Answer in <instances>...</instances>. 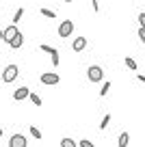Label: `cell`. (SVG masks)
I'll return each instance as SVG.
<instances>
[{"mask_svg":"<svg viewBox=\"0 0 145 147\" xmlns=\"http://www.w3.org/2000/svg\"><path fill=\"white\" fill-rule=\"evenodd\" d=\"M87 78H89V82H102V80H104V69H102L100 65H89Z\"/></svg>","mask_w":145,"mask_h":147,"instance_id":"obj_1","label":"cell"},{"mask_svg":"<svg viewBox=\"0 0 145 147\" xmlns=\"http://www.w3.org/2000/svg\"><path fill=\"white\" fill-rule=\"evenodd\" d=\"M20 76V69L18 65H7L5 71H2V82H13L15 78Z\"/></svg>","mask_w":145,"mask_h":147,"instance_id":"obj_2","label":"cell"},{"mask_svg":"<svg viewBox=\"0 0 145 147\" xmlns=\"http://www.w3.org/2000/svg\"><path fill=\"white\" fill-rule=\"evenodd\" d=\"M72 30H74V22L72 20H65V22H61V26H59V37L67 39V37L72 35Z\"/></svg>","mask_w":145,"mask_h":147,"instance_id":"obj_3","label":"cell"},{"mask_svg":"<svg viewBox=\"0 0 145 147\" xmlns=\"http://www.w3.org/2000/svg\"><path fill=\"white\" fill-rule=\"evenodd\" d=\"M26 145H28V141L24 134H13L9 138V147H26Z\"/></svg>","mask_w":145,"mask_h":147,"instance_id":"obj_4","label":"cell"},{"mask_svg":"<svg viewBox=\"0 0 145 147\" xmlns=\"http://www.w3.org/2000/svg\"><path fill=\"white\" fill-rule=\"evenodd\" d=\"M39 80H41L43 84H56V82H61V78L56 76L54 71H45V74H41Z\"/></svg>","mask_w":145,"mask_h":147,"instance_id":"obj_5","label":"cell"},{"mask_svg":"<svg viewBox=\"0 0 145 147\" xmlns=\"http://www.w3.org/2000/svg\"><path fill=\"white\" fill-rule=\"evenodd\" d=\"M41 50L43 52H48V54H50V59H52V65H59V52H56V48H52V46H48V43H43V46H39Z\"/></svg>","mask_w":145,"mask_h":147,"instance_id":"obj_6","label":"cell"},{"mask_svg":"<svg viewBox=\"0 0 145 147\" xmlns=\"http://www.w3.org/2000/svg\"><path fill=\"white\" fill-rule=\"evenodd\" d=\"M18 26H15V24H11V26H7L5 28V37H2V41H7V43H11V41H13V37L15 35H18Z\"/></svg>","mask_w":145,"mask_h":147,"instance_id":"obj_7","label":"cell"},{"mask_svg":"<svg viewBox=\"0 0 145 147\" xmlns=\"http://www.w3.org/2000/svg\"><path fill=\"white\" fill-rule=\"evenodd\" d=\"M85 48H87V39H85V37H76L74 43H72V50L74 52H82Z\"/></svg>","mask_w":145,"mask_h":147,"instance_id":"obj_8","label":"cell"},{"mask_svg":"<svg viewBox=\"0 0 145 147\" xmlns=\"http://www.w3.org/2000/svg\"><path fill=\"white\" fill-rule=\"evenodd\" d=\"M26 97H30V91H28L26 87H20L18 91L13 93V100L15 102H22V100H26Z\"/></svg>","mask_w":145,"mask_h":147,"instance_id":"obj_9","label":"cell"},{"mask_svg":"<svg viewBox=\"0 0 145 147\" xmlns=\"http://www.w3.org/2000/svg\"><path fill=\"white\" fill-rule=\"evenodd\" d=\"M22 43H24V35H22V32H18V35L13 37V41H11L9 46L13 48V50H20V48H22Z\"/></svg>","mask_w":145,"mask_h":147,"instance_id":"obj_10","label":"cell"},{"mask_svg":"<svg viewBox=\"0 0 145 147\" xmlns=\"http://www.w3.org/2000/svg\"><path fill=\"white\" fill-rule=\"evenodd\" d=\"M117 145L119 147H128V145H130V134L121 132V134H119V138H117Z\"/></svg>","mask_w":145,"mask_h":147,"instance_id":"obj_11","label":"cell"},{"mask_svg":"<svg viewBox=\"0 0 145 147\" xmlns=\"http://www.w3.org/2000/svg\"><path fill=\"white\" fill-rule=\"evenodd\" d=\"M39 13L43 15V18H48V20H54V18H56V11H52V9H45V7H41V9H39Z\"/></svg>","mask_w":145,"mask_h":147,"instance_id":"obj_12","label":"cell"},{"mask_svg":"<svg viewBox=\"0 0 145 147\" xmlns=\"http://www.w3.org/2000/svg\"><path fill=\"white\" fill-rule=\"evenodd\" d=\"M61 147H78V143L72 138H61Z\"/></svg>","mask_w":145,"mask_h":147,"instance_id":"obj_13","label":"cell"},{"mask_svg":"<svg viewBox=\"0 0 145 147\" xmlns=\"http://www.w3.org/2000/svg\"><path fill=\"white\" fill-rule=\"evenodd\" d=\"M108 123H110V115L106 113V115L102 117V121H100V130H106V125H108Z\"/></svg>","mask_w":145,"mask_h":147,"instance_id":"obj_14","label":"cell"},{"mask_svg":"<svg viewBox=\"0 0 145 147\" xmlns=\"http://www.w3.org/2000/svg\"><path fill=\"white\" fill-rule=\"evenodd\" d=\"M126 67L128 69H136V61L132 59V56H126Z\"/></svg>","mask_w":145,"mask_h":147,"instance_id":"obj_15","label":"cell"},{"mask_svg":"<svg viewBox=\"0 0 145 147\" xmlns=\"http://www.w3.org/2000/svg\"><path fill=\"white\" fill-rule=\"evenodd\" d=\"M30 134H33V136H35V138H37V141H39V138H41V136H43V134H41V132H39V128H37V125H30Z\"/></svg>","mask_w":145,"mask_h":147,"instance_id":"obj_16","label":"cell"},{"mask_svg":"<svg viewBox=\"0 0 145 147\" xmlns=\"http://www.w3.org/2000/svg\"><path fill=\"white\" fill-rule=\"evenodd\" d=\"M22 15H24V9H22V7H20V9L15 11V15H13V24H18L20 20H22Z\"/></svg>","mask_w":145,"mask_h":147,"instance_id":"obj_17","label":"cell"},{"mask_svg":"<svg viewBox=\"0 0 145 147\" xmlns=\"http://www.w3.org/2000/svg\"><path fill=\"white\" fill-rule=\"evenodd\" d=\"M108 91H110V82H104V84H102V89H100V95L106 97V93H108Z\"/></svg>","mask_w":145,"mask_h":147,"instance_id":"obj_18","label":"cell"},{"mask_svg":"<svg viewBox=\"0 0 145 147\" xmlns=\"http://www.w3.org/2000/svg\"><path fill=\"white\" fill-rule=\"evenodd\" d=\"M30 102H33L35 106H41V97L37 95V93H30Z\"/></svg>","mask_w":145,"mask_h":147,"instance_id":"obj_19","label":"cell"},{"mask_svg":"<svg viewBox=\"0 0 145 147\" xmlns=\"http://www.w3.org/2000/svg\"><path fill=\"white\" fill-rule=\"evenodd\" d=\"M78 147H95V145H93L91 141H87V138H82V141L78 143Z\"/></svg>","mask_w":145,"mask_h":147,"instance_id":"obj_20","label":"cell"},{"mask_svg":"<svg viewBox=\"0 0 145 147\" xmlns=\"http://www.w3.org/2000/svg\"><path fill=\"white\" fill-rule=\"evenodd\" d=\"M139 39H141V41H143V43H145V28H143V26H141V28H139Z\"/></svg>","mask_w":145,"mask_h":147,"instance_id":"obj_21","label":"cell"},{"mask_svg":"<svg viewBox=\"0 0 145 147\" xmlns=\"http://www.w3.org/2000/svg\"><path fill=\"white\" fill-rule=\"evenodd\" d=\"M139 24L145 28V13H139Z\"/></svg>","mask_w":145,"mask_h":147,"instance_id":"obj_22","label":"cell"},{"mask_svg":"<svg viewBox=\"0 0 145 147\" xmlns=\"http://www.w3.org/2000/svg\"><path fill=\"white\" fill-rule=\"evenodd\" d=\"M91 5H93L95 11H100V2H98V0H91Z\"/></svg>","mask_w":145,"mask_h":147,"instance_id":"obj_23","label":"cell"},{"mask_svg":"<svg viewBox=\"0 0 145 147\" xmlns=\"http://www.w3.org/2000/svg\"><path fill=\"white\" fill-rule=\"evenodd\" d=\"M2 37H5V30H2V28H0V39H2Z\"/></svg>","mask_w":145,"mask_h":147,"instance_id":"obj_24","label":"cell"},{"mask_svg":"<svg viewBox=\"0 0 145 147\" xmlns=\"http://www.w3.org/2000/svg\"><path fill=\"white\" fill-rule=\"evenodd\" d=\"M0 136H2V128H0Z\"/></svg>","mask_w":145,"mask_h":147,"instance_id":"obj_25","label":"cell"},{"mask_svg":"<svg viewBox=\"0 0 145 147\" xmlns=\"http://www.w3.org/2000/svg\"><path fill=\"white\" fill-rule=\"evenodd\" d=\"M65 2H74V0H65Z\"/></svg>","mask_w":145,"mask_h":147,"instance_id":"obj_26","label":"cell"}]
</instances>
